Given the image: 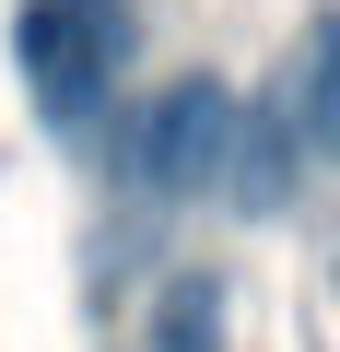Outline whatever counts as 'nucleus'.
<instances>
[{
  "label": "nucleus",
  "instance_id": "obj_1",
  "mask_svg": "<svg viewBox=\"0 0 340 352\" xmlns=\"http://www.w3.org/2000/svg\"><path fill=\"white\" fill-rule=\"evenodd\" d=\"M12 59L24 94L59 141H94L117 82H129V0H24L12 12Z\"/></svg>",
  "mask_w": 340,
  "mask_h": 352
},
{
  "label": "nucleus",
  "instance_id": "obj_2",
  "mask_svg": "<svg viewBox=\"0 0 340 352\" xmlns=\"http://www.w3.org/2000/svg\"><path fill=\"white\" fill-rule=\"evenodd\" d=\"M223 129H235V82L223 71H177L141 118H129V141H117V176L164 212V200H188V188H212V164H223Z\"/></svg>",
  "mask_w": 340,
  "mask_h": 352
},
{
  "label": "nucleus",
  "instance_id": "obj_3",
  "mask_svg": "<svg viewBox=\"0 0 340 352\" xmlns=\"http://www.w3.org/2000/svg\"><path fill=\"white\" fill-rule=\"evenodd\" d=\"M212 176H223V200H235L247 223H270V212H293V188H305V141L282 129V106H235Z\"/></svg>",
  "mask_w": 340,
  "mask_h": 352
},
{
  "label": "nucleus",
  "instance_id": "obj_4",
  "mask_svg": "<svg viewBox=\"0 0 340 352\" xmlns=\"http://www.w3.org/2000/svg\"><path fill=\"white\" fill-rule=\"evenodd\" d=\"M270 106H282V129L305 141V164H317V153H340V12H328V24L305 36V59H293V82H282Z\"/></svg>",
  "mask_w": 340,
  "mask_h": 352
},
{
  "label": "nucleus",
  "instance_id": "obj_5",
  "mask_svg": "<svg viewBox=\"0 0 340 352\" xmlns=\"http://www.w3.org/2000/svg\"><path fill=\"white\" fill-rule=\"evenodd\" d=\"M152 352H223V282H212V270L164 282V305H152Z\"/></svg>",
  "mask_w": 340,
  "mask_h": 352
},
{
  "label": "nucleus",
  "instance_id": "obj_6",
  "mask_svg": "<svg viewBox=\"0 0 340 352\" xmlns=\"http://www.w3.org/2000/svg\"><path fill=\"white\" fill-rule=\"evenodd\" d=\"M328 294H340V270H328Z\"/></svg>",
  "mask_w": 340,
  "mask_h": 352
}]
</instances>
